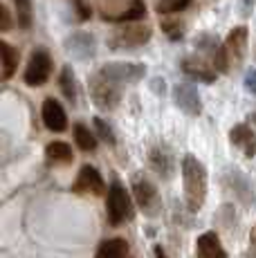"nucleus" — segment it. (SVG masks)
Wrapping results in <instances>:
<instances>
[{
    "label": "nucleus",
    "mask_w": 256,
    "mask_h": 258,
    "mask_svg": "<svg viewBox=\"0 0 256 258\" xmlns=\"http://www.w3.org/2000/svg\"><path fill=\"white\" fill-rule=\"evenodd\" d=\"M182 180H184V196L191 211H198L207 198V171L203 162L194 155H186L182 162Z\"/></svg>",
    "instance_id": "1"
},
{
    "label": "nucleus",
    "mask_w": 256,
    "mask_h": 258,
    "mask_svg": "<svg viewBox=\"0 0 256 258\" xmlns=\"http://www.w3.org/2000/svg\"><path fill=\"white\" fill-rule=\"evenodd\" d=\"M108 220L112 222V225H121V222L126 220V218H131V198H128L126 188L119 184V182H115V184L110 186V191H108Z\"/></svg>",
    "instance_id": "2"
},
{
    "label": "nucleus",
    "mask_w": 256,
    "mask_h": 258,
    "mask_svg": "<svg viewBox=\"0 0 256 258\" xmlns=\"http://www.w3.org/2000/svg\"><path fill=\"white\" fill-rule=\"evenodd\" d=\"M52 74V61L50 54L45 49H36V52L29 56V63L25 68V83L32 88H38L50 79Z\"/></svg>",
    "instance_id": "3"
},
{
    "label": "nucleus",
    "mask_w": 256,
    "mask_h": 258,
    "mask_svg": "<svg viewBox=\"0 0 256 258\" xmlns=\"http://www.w3.org/2000/svg\"><path fill=\"white\" fill-rule=\"evenodd\" d=\"M117 86H119V83H115L112 79H108L103 72L97 74V77L90 81L92 97H95L97 106H99V108H106V110L115 108L117 101H119V90H117Z\"/></svg>",
    "instance_id": "4"
},
{
    "label": "nucleus",
    "mask_w": 256,
    "mask_h": 258,
    "mask_svg": "<svg viewBox=\"0 0 256 258\" xmlns=\"http://www.w3.org/2000/svg\"><path fill=\"white\" fill-rule=\"evenodd\" d=\"M149 38H151V27H146V25H128V27H121L115 32L112 45L115 47H137V45H144Z\"/></svg>",
    "instance_id": "5"
},
{
    "label": "nucleus",
    "mask_w": 256,
    "mask_h": 258,
    "mask_svg": "<svg viewBox=\"0 0 256 258\" xmlns=\"http://www.w3.org/2000/svg\"><path fill=\"white\" fill-rule=\"evenodd\" d=\"M72 191L75 193H92V196H101L103 193V177L101 173L97 171L95 166L86 164L79 171L75 184H72Z\"/></svg>",
    "instance_id": "6"
},
{
    "label": "nucleus",
    "mask_w": 256,
    "mask_h": 258,
    "mask_svg": "<svg viewBox=\"0 0 256 258\" xmlns=\"http://www.w3.org/2000/svg\"><path fill=\"white\" fill-rule=\"evenodd\" d=\"M43 123H45L47 131H52V133H63L68 128L66 110H63L61 103L52 97H47L45 101H43Z\"/></svg>",
    "instance_id": "7"
},
{
    "label": "nucleus",
    "mask_w": 256,
    "mask_h": 258,
    "mask_svg": "<svg viewBox=\"0 0 256 258\" xmlns=\"http://www.w3.org/2000/svg\"><path fill=\"white\" fill-rule=\"evenodd\" d=\"M196 254H198V258H227L223 245H220L218 234H214V231H207V234L198 238V242H196Z\"/></svg>",
    "instance_id": "8"
},
{
    "label": "nucleus",
    "mask_w": 256,
    "mask_h": 258,
    "mask_svg": "<svg viewBox=\"0 0 256 258\" xmlns=\"http://www.w3.org/2000/svg\"><path fill=\"white\" fill-rule=\"evenodd\" d=\"M108 79H112L115 83H128V81H135L140 79L144 70L140 66H133V63H112V66H106L101 70Z\"/></svg>",
    "instance_id": "9"
},
{
    "label": "nucleus",
    "mask_w": 256,
    "mask_h": 258,
    "mask_svg": "<svg viewBox=\"0 0 256 258\" xmlns=\"http://www.w3.org/2000/svg\"><path fill=\"white\" fill-rule=\"evenodd\" d=\"M247 47V29L245 27H234L229 32L227 41H225V49L229 54V61H240Z\"/></svg>",
    "instance_id": "10"
},
{
    "label": "nucleus",
    "mask_w": 256,
    "mask_h": 258,
    "mask_svg": "<svg viewBox=\"0 0 256 258\" xmlns=\"http://www.w3.org/2000/svg\"><path fill=\"white\" fill-rule=\"evenodd\" d=\"M231 142H234L236 146L243 148L247 157H252L256 153V135L245 126V123H238V126L231 128Z\"/></svg>",
    "instance_id": "11"
},
{
    "label": "nucleus",
    "mask_w": 256,
    "mask_h": 258,
    "mask_svg": "<svg viewBox=\"0 0 256 258\" xmlns=\"http://www.w3.org/2000/svg\"><path fill=\"white\" fill-rule=\"evenodd\" d=\"M128 256V242L124 238H110L103 240L97 249L95 258H126Z\"/></svg>",
    "instance_id": "12"
},
{
    "label": "nucleus",
    "mask_w": 256,
    "mask_h": 258,
    "mask_svg": "<svg viewBox=\"0 0 256 258\" xmlns=\"http://www.w3.org/2000/svg\"><path fill=\"white\" fill-rule=\"evenodd\" d=\"M175 99H178V106L184 108L189 115H198L200 112V99L196 90L191 86H178L175 88Z\"/></svg>",
    "instance_id": "13"
},
{
    "label": "nucleus",
    "mask_w": 256,
    "mask_h": 258,
    "mask_svg": "<svg viewBox=\"0 0 256 258\" xmlns=\"http://www.w3.org/2000/svg\"><path fill=\"white\" fill-rule=\"evenodd\" d=\"M133 191H135V198H137V205L142 207V209H151V207L155 205L157 200V191L155 186L151 184V182H135V186H133Z\"/></svg>",
    "instance_id": "14"
},
{
    "label": "nucleus",
    "mask_w": 256,
    "mask_h": 258,
    "mask_svg": "<svg viewBox=\"0 0 256 258\" xmlns=\"http://www.w3.org/2000/svg\"><path fill=\"white\" fill-rule=\"evenodd\" d=\"M45 155H47V160L54 162V164H68V162H72V148H70V144H66V142H52V144H47V148H45Z\"/></svg>",
    "instance_id": "15"
},
{
    "label": "nucleus",
    "mask_w": 256,
    "mask_h": 258,
    "mask_svg": "<svg viewBox=\"0 0 256 258\" xmlns=\"http://www.w3.org/2000/svg\"><path fill=\"white\" fill-rule=\"evenodd\" d=\"M0 49H3V79L9 81L12 74L16 72V68H18V52L9 45L7 41L0 43Z\"/></svg>",
    "instance_id": "16"
},
{
    "label": "nucleus",
    "mask_w": 256,
    "mask_h": 258,
    "mask_svg": "<svg viewBox=\"0 0 256 258\" xmlns=\"http://www.w3.org/2000/svg\"><path fill=\"white\" fill-rule=\"evenodd\" d=\"M146 16V5L144 0H131V5L124 9V12L117 16L119 23H135V21H142Z\"/></svg>",
    "instance_id": "17"
},
{
    "label": "nucleus",
    "mask_w": 256,
    "mask_h": 258,
    "mask_svg": "<svg viewBox=\"0 0 256 258\" xmlns=\"http://www.w3.org/2000/svg\"><path fill=\"white\" fill-rule=\"evenodd\" d=\"M182 70L196 79H203V81H214V77H216L203 61H191V58H186V61L182 63Z\"/></svg>",
    "instance_id": "18"
},
{
    "label": "nucleus",
    "mask_w": 256,
    "mask_h": 258,
    "mask_svg": "<svg viewBox=\"0 0 256 258\" xmlns=\"http://www.w3.org/2000/svg\"><path fill=\"white\" fill-rule=\"evenodd\" d=\"M16 5V21L23 29H29L32 27V21H34V14H32V0H14Z\"/></svg>",
    "instance_id": "19"
},
{
    "label": "nucleus",
    "mask_w": 256,
    "mask_h": 258,
    "mask_svg": "<svg viewBox=\"0 0 256 258\" xmlns=\"http://www.w3.org/2000/svg\"><path fill=\"white\" fill-rule=\"evenodd\" d=\"M75 140H77L81 151H95L97 148V135L88 131L86 126H81V123L75 126Z\"/></svg>",
    "instance_id": "20"
},
{
    "label": "nucleus",
    "mask_w": 256,
    "mask_h": 258,
    "mask_svg": "<svg viewBox=\"0 0 256 258\" xmlns=\"http://www.w3.org/2000/svg\"><path fill=\"white\" fill-rule=\"evenodd\" d=\"M191 5V0H157V12L160 14H178L182 9H186Z\"/></svg>",
    "instance_id": "21"
},
{
    "label": "nucleus",
    "mask_w": 256,
    "mask_h": 258,
    "mask_svg": "<svg viewBox=\"0 0 256 258\" xmlns=\"http://www.w3.org/2000/svg\"><path fill=\"white\" fill-rule=\"evenodd\" d=\"M61 88H63V92H66V97L70 99V101H75V99H77V88H75V74L70 72V68H63V72H61Z\"/></svg>",
    "instance_id": "22"
},
{
    "label": "nucleus",
    "mask_w": 256,
    "mask_h": 258,
    "mask_svg": "<svg viewBox=\"0 0 256 258\" xmlns=\"http://www.w3.org/2000/svg\"><path fill=\"white\" fill-rule=\"evenodd\" d=\"M95 126H97V131H99L101 140H106L108 144H115V135H112V128H110V126H106V121H103V119H95Z\"/></svg>",
    "instance_id": "23"
},
{
    "label": "nucleus",
    "mask_w": 256,
    "mask_h": 258,
    "mask_svg": "<svg viewBox=\"0 0 256 258\" xmlns=\"http://www.w3.org/2000/svg\"><path fill=\"white\" fill-rule=\"evenodd\" d=\"M0 16H3V25H0V29H3V32H9V27H12V18H9V9L5 7H0Z\"/></svg>",
    "instance_id": "24"
},
{
    "label": "nucleus",
    "mask_w": 256,
    "mask_h": 258,
    "mask_svg": "<svg viewBox=\"0 0 256 258\" xmlns=\"http://www.w3.org/2000/svg\"><path fill=\"white\" fill-rule=\"evenodd\" d=\"M245 83H247V88L256 94V70H249L247 77H245Z\"/></svg>",
    "instance_id": "25"
},
{
    "label": "nucleus",
    "mask_w": 256,
    "mask_h": 258,
    "mask_svg": "<svg viewBox=\"0 0 256 258\" xmlns=\"http://www.w3.org/2000/svg\"><path fill=\"white\" fill-rule=\"evenodd\" d=\"M155 258H169L164 254V249H162V247H155Z\"/></svg>",
    "instance_id": "26"
},
{
    "label": "nucleus",
    "mask_w": 256,
    "mask_h": 258,
    "mask_svg": "<svg viewBox=\"0 0 256 258\" xmlns=\"http://www.w3.org/2000/svg\"><path fill=\"white\" fill-rule=\"evenodd\" d=\"M249 119H252V121H254V123H256V115H252V117H249Z\"/></svg>",
    "instance_id": "27"
},
{
    "label": "nucleus",
    "mask_w": 256,
    "mask_h": 258,
    "mask_svg": "<svg viewBox=\"0 0 256 258\" xmlns=\"http://www.w3.org/2000/svg\"><path fill=\"white\" fill-rule=\"evenodd\" d=\"M254 240H256V229H254Z\"/></svg>",
    "instance_id": "28"
}]
</instances>
